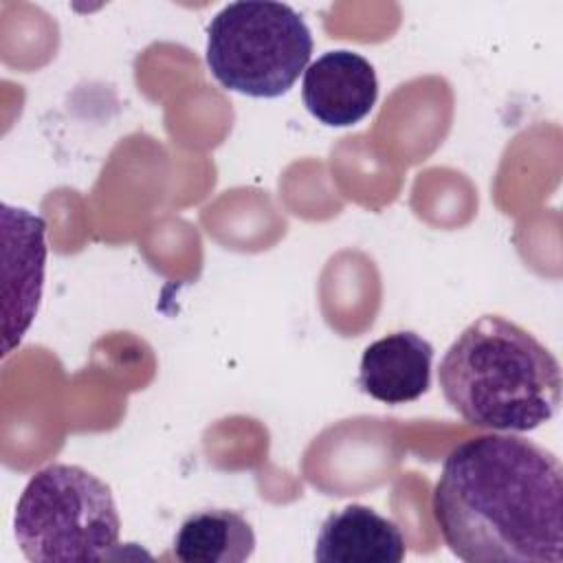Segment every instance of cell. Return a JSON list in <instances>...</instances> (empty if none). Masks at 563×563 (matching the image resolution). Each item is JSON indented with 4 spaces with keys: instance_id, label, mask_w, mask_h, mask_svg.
<instances>
[{
    "instance_id": "6",
    "label": "cell",
    "mask_w": 563,
    "mask_h": 563,
    "mask_svg": "<svg viewBox=\"0 0 563 563\" xmlns=\"http://www.w3.org/2000/svg\"><path fill=\"white\" fill-rule=\"evenodd\" d=\"M301 99L306 110L323 125H356L378 99L376 70L361 53L328 51L303 70Z\"/></svg>"
},
{
    "instance_id": "7",
    "label": "cell",
    "mask_w": 563,
    "mask_h": 563,
    "mask_svg": "<svg viewBox=\"0 0 563 563\" xmlns=\"http://www.w3.org/2000/svg\"><path fill=\"white\" fill-rule=\"evenodd\" d=\"M433 345L413 330L391 332L363 350L356 385L385 405H405L431 385Z\"/></svg>"
},
{
    "instance_id": "9",
    "label": "cell",
    "mask_w": 563,
    "mask_h": 563,
    "mask_svg": "<svg viewBox=\"0 0 563 563\" xmlns=\"http://www.w3.org/2000/svg\"><path fill=\"white\" fill-rule=\"evenodd\" d=\"M172 550L183 563H242L255 552V532L238 510L207 508L180 523Z\"/></svg>"
},
{
    "instance_id": "5",
    "label": "cell",
    "mask_w": 563,
    "mask_h": 563,
    "mask_svg": "<svg viewBox=\"0 0 563 563\" xmlns=\"http://www.w3.org/2000/svg\"><path fill=\"white\" fill-rule=\"evenodd\" d=\"M2 356L31 328L44 286L46 222L22 207L2 205Z\"/></svg>"
},
{
    "instance_id": "1",
    "label": "cell",
    "mask_w": 563,
    "mask_h": 563,
    "mask_svg": "<svg viewBox=\"0 0 563 563\" xmlns=\"http://www.w3.org/2000/svg\"><path fill=\"white\" fill-rule=\"evenodd\" d=\"M431 512L449 550L466 563L563 561V468L526 438L486 433L455 444Z\"/></svg>"
},
{
    "instance_id": "8",
    "label": "cell",
    "mask_w": 563,
    "mask_h": 563,
    "mask_svg": "<svg viewBox=\"0 0 563 563\" xmlns=\"http://www.w3.org/2000/svg\"><path fill=\"white\" fill-rule=\"evenodd\" d=\"M407 545L400 528L363 504L330 512L314 541L319 563H400Z\"/></svg>"
},
{
    "instance_id": "2",
    "label": "cell",
    "mask_w": 563,
    "mask_h": 563,
    "mask_svg": "<svg viewBox=\"0 0 563 563\" xmlns=\"http://www.w3.org/2000/svg\"><path fill=\"white\" fill-rule=\"evenodd\" d=\"M438 383L462 420L504 433L550 422L563 387L556 356L499 314H482L457 334L440 361Z\"/></svg>"
},
{
    "instance_id": "3",
    "label": "cell",
    "mask_w": 563,
    "mask_h": 563,
    "mask_svg": "<svg viewBox=\"0 0 563 563\" xmlns=\"http://www.w3.org/2000/svg\"><path fill=\"white\" fill-rule=\"evenodd\" d=\"M13 532L33 563H88L119 545L121 519L106 482L77 464H48L20 493Z\"/></svg>"
},
{
    "instance_id": "4",
    "label": "cell",
    "mask_w": 563,
    "mask_h": 563,
    "mask_svg": "<svg viewBox=\"0 0 563 563\" xmlns=\"http://www.w3.org/2000/svg\"><path fill=\"white\" fill-rule=\"evenodd\" d=\"M312 35L306 20L284 2L238 0L209 22L205 59L227 90L275 99L308 68Z\"/></svg>"
}]
</instances>
